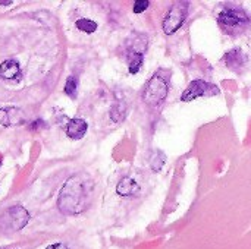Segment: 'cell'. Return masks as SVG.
Returning a JSON list of instances; mask_svg holds the SVG:
<instances>
[{"instance_id": "obj_1", "label": "cell", "mask_w": 251, "mask_h": 249, "mask_svg": "<svg viewBox=\"0 0 251 249\" xmlns=\"http://www.w3.org/2000/svg\"><path fill=\"white\" fill-rule=\"evenodd\" d=\"M90 194L91 182L85 176L75 175L63 183L57 198V208L65 216H76L88 208Z\"/></svg>"}, {"instance_id": "obj_2", "label": "cell", "mask_w": 251, "mask_h": 249, "mask_svg": "<svg viewBox=\"0 0 251 249\" xmlns=\"http://www.w3.org/2000/svg\"><path fill=\"white\" fill-rule=\"evenodd\" d=\"M218 23L225 34L238 37L250 29L251 18L241 7H226L218 15Z\"/></svg>"}, {"instance_id": "obj_3", "label": "cell", "mask_w": 251, "mask_h": 249, "mask_svg": "<svg viewBox=\"0 0 251 249\" xmlns=\"http://www.w3.org/2000/svg\"><path fill=\"white\" fill-rule=\"evenodd\" d=\"M29 222V214L22 205H13L0 216V230L3 233H15L22 230Z\"/></svg>"}, {"instance_id": "obj_4", "label": "cell", "mask_w": 251, "mask_h": 249, "mask_svg": "<svg viewBox=\"0 0 251 249\" xmlns=\"http://www.w3.org/2000/svg\"><path fill=\"white\" fill-rule=\"evenodd\" d=\"M168 94H169V84L166 78H163L160 73H154L144 88L143 100L150 106H157L166 100Z\"/></svg>"}, {"instance_id": "obj_5", "label": "cell", "mask_w": 251, "mask_h": 249, "mask_svg": "<svg viewBox=\"0 0 251 249\" xmlns=\"http://www.w3.org/2000/svg\"><path fill=\"white\" fill-rule=\"evenodd\" d=\"M187 13H188V7L185 4H182V3L174 4L168 10L166 16L163 19V23H162L165 34H168V35L175 34L184 25V22L187 19Z\"/></svg>"}, {"instance_id": "obj_6", "label": "cell", "mask_w": 251, "mask_h": 249, "mask_svg": "<svg viewBox=\"0 0 251 249\" xmlns=\"http://www.w3.org/2000/svg\"><path fill=\"white\" fill-rule=\"evenodd\" d=\"M215 94H219V88L216 85L209 84L203 79H196V81L190 82V85L184 91L181 100L188 103V101H193L199 97H210Z\"/></svg>"}, {"instance_id": "obj_7", "label": "cell", "mask_w": 251, "mask_h": 249, "mask_svg": "<svg viewBox=\"0 0 251 249\" xmlns=\"http://www.w3.org/2000/svg\"><path fill=\"white\" fill-rule=\"evenodd\" d=\"M25 123L24 112L19 107H1L0 109V125L10 128V126H21Z\"/></svg>"}, {"instance_id": "obj_8", "label": "cell", "mask_w": 251, "mask_h": 249, "mask_svg": "<svg viewBox=\"0 0 251 249\" xmlns=\"http://www.w3.org/2000/svg\"><path fill=\"white\" fill-rule=\"evenodd\" d=\"M0 78L10 82H19L22 79V70L16 60L6 59L0 65Z\"/></svg>"}, {"instance_id": "obj_9", "label": "cell", "mask_w": 251, "mask_h": 249, "mask_svg": "<svg viewBox=\"0 0 251 249\" xmlns=\"http://www.w3.org/2000/svg\"><path fill=\"white\" fill-rule=\"evenodd\" d=\"M224 60H225L226 66L231 70H235V72H240L247 65V56L240 48H234L229 53H226Z\"/></svg>"}, {"instance_id": "obj_10", "label": "cell", "mask_w": 251, "mask_h": 249, "mask_svg": "<svg viewBox=\"0 0 251 249\" xmlns=\"http://www.w3.org/2000/svg\"><path fill=\"white\" fill-rule=\"evenodd\" d=\"M88 129V125L84 119H71L66 123L65 132L71 139H81Z\"/></svg>"}, {"instance_id": "obj_11", "label": "cell", "mask_w": 251, "mask_h": 249, "mask_svg": "<svg viewBox=\"0 0 251 249\" xmlns=\"http://www.w3.org/2000/svg\"><path fill=\"white\" fill-rule=\"evenodd\" d=\"M116 192L121 197H131L140 192V185L132 178H124L116 186Z\"/></svg>"}, {"instance_id": "obj_12", "label": "cell", "mask_w": 251, "mask_h": 249, "mask_svg": "<svg viewBox=\"0 0 251 249\" xmlns=\"http://www.w3.org/2000/svg\"><path fill=\"white\" fill-rule=\"evenodd\" d=\"M75 26L85 34H93L97 29V22H94L88 18H79V19H76Z\"/></svg>"}, {"instance_id": "obj_13", "label": "cell", "mask_w": 251, "mask_h": 249, "mask_svg": "<svg viewBox=\"0 0 251 249\" xmlns=\"http://www.w3.org/2000/svg\"><path fill=\"white\" fill-rule=\"evenodd\" d=\"M144 62V54L141 53H129V73H137Z\"/></svg>"}, {"instance_id": "obj_14", "label": "cell", "mask_w": 251, "mask_h": 249, "mask_svg": "<svg viewBox=\"0 0 251 249\" xmlns=\"http://www.w3.org/2000/svg\"><path fill=\"white\" fill-rule=\"evenodd\" d=\"M65 94L68 97H71L72 100L76 98V94H78V79L75 76H69L66 79V84H65Z\"/></svg>"}, {"instance_id": "obj_15", "label": "cell", "mask_w": 251, "mask_h": 249, "mask_svg": "<svg viewBox=\"0 0 251 249\" xmlns=\"http://www.w3.org/2000/svg\"><path fill=\"white\" fill-rule=\"evenodd\" d=\"M125 106L124 104H116V106H113L112 107V110H110V119H112V122L113 123H119V122H122L124 119H125Z\"/></svg>"}, {"instance_id": "obj_16", "label": "cell", "mask_w": 251, "mask_h": 249, "mask_svg": "<svg viewBox=\"0 0 251 249\" xmlns=\"http://www.w3.org/2000/svg\"><path fill=\"white\" fill-rule=\"evenodd\" d=\"M149 1L147 0H138V1H135L134 3V7H132V10H134V13H141V12H144L147 7H149Z\"/></svg>"}, {"instance_id": "obj_17", "label": "cell", "mask_w": 251, "mask_h": 249, "mask_svg": "<svg viewBox=\"0 0 251 249\" xmlns=\"http://www.w3.org/2000/svg\"><path fill=\"white\" fill-rule=\"evenodd\" d=\"M46 128V122H43L41 119L32 122V126H31V131H38V129H44Z\"/></svg>"}, {"instance_id": "obj_18", "label": "cell", "mask_w": 251, "mask_h": 249, "mask_svg": "<svg viewBox=\"0 0 251 249\" xmlns=\"http://www.w3.org/2000/svg\"><path fill=\"white\" fill-rule=\"evenodd\" d=\"M46 249H69L65 244H51V245H49Z\"/></svg>"}, {"instance_id": "obj_19", "label": "cell", "mask_w": 251, "mask_h": 249, "mask_svg": "<svg viewBox=\"0 0 251 249\" xmlns=\"http://www.w3.org/2000/svg\"><path fill=\"white\" fill-rule=\"evenodd\" d=\"M12 4V1H1L0 0V6H10Z\"/></svg>"}, {"instance_id": "obj_20", "label": "cell", "mask_w": 251, "mask_h": 249, "mask_svg": "<svg viewBox=\"0 0 251 249\" xmlns=\"http://www.w3.org/2000/svg\"><path fill=\"white\" fill-rule=\"evenodd\" d=\"M0 166H1V160H0Z\"/></svg>"}]
</instances>
